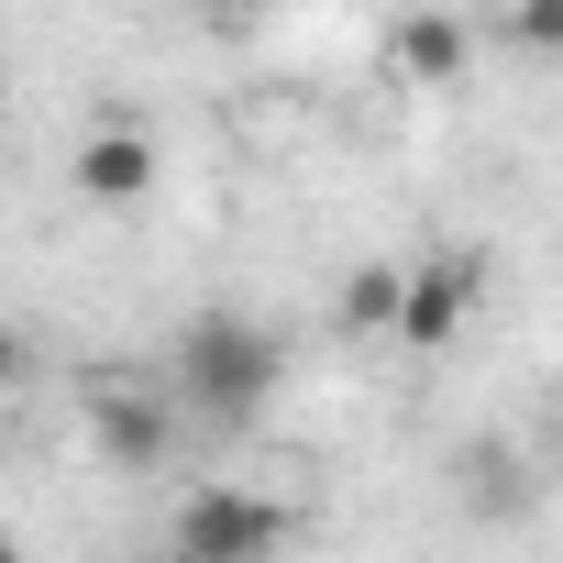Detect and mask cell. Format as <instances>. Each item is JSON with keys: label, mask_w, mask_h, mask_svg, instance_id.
I'll return each instance as SVG.
<instances>
[{"label": "cell", "mask_w": 563, "mask_h": 563, "mask_svg": "<svg viewBox=\"0 0 563 563\" xmlns=\"http://www.w3.org/2000/svg\"><path fill=\"white\" fill-rule=\"evenodd\" d=\"M276 387H288V332H276V321H254V310H188V332H177V398L199 420L243 431V420L276 409Z\"/></svg>", "instance_id": "6da1fadb"}, {"label": "cell", "mask_w": 563, "mask_h": 563, "mask_svg": "<svg viewBox=\"0 0 563 563\" xmlns=\"http://www.w3.org/2000/svg\"><path fill=\"white\" fill-rule=\"evenodd\" d=\"M166 541H177L166 563H288L299 519L276 497H254V486H199V497H177V530Z\"/></svg>", "instance_id": "7a4b0ae2"}, {"label": "cell", "mask_w": 563, "mask_h": 563, "mask_svg": "<svg viewBox=\"0 0 563 563\" xmlns=\"http://www.w3.org/2000/svg\"><path fill=\"white\" fill-rule=\"evenodd\" d=\"M475 299H486V254H464V243H431V254H409L398 343H409V354H442V343H464Z\"/></svg>", "instance_id": "3957f363"}, {"label": "cell", "mask_w": 563, "mask_h": 563, "mask_svg": "<svg viewBox=\"0 0 563 563\" xmlns=\"http://www.w3.org/2000/svg\"><path fill=\"white\" fill-rule=\"evenodd\" d=\"M155 177H166V155H155V133H144V122H89V133H78V155H67V188H78L89 210H144V199H155Z\"/></svg>", "instance_id": "277c9868"}, {"label": "cell", "mask_w": 563, "mask_h": 563, "mask_svg": "<svg viewBox=\"0 0 563 563\" xmlns=\"http://www.w3.org/2000/svg\"><path fill=\"white\" fill-rule=\"evenodd\" d=\"M78 420H89V453H100V464H122V475L166 464V442H177V420H166L144 387H111V376L89 387V409H78Z\"/></svg>", "instance_id": "5b68a950"}, {"label": "cell", "mask_w": 563, "mask_h": 563, "mask_svg": "<svg viewBox=\"0 0 563 563\" xmlns=\"http://www.w3.org/2000/svg\"><path fill=\"white\" fill-rule=\"evenodd\" d=\"M387 67H398L409 89H453V78L475 67V23H464V12H398V23H387Z\"/></svg>", "instance_id": "8992f818"}, {"label": "cell", "mask_w": 563, "mask_h": 563, "mask_svg": "<svg viewBox=\"0 0 563 563\" xmlns=\"http://www.w3.org/2000/svg\"><path fill=\"white\" fill-rule=\"evenodd\" d=\"M453 486H464V519H530V464H519V442H497V431H475V442L453 453Z\"/></svg>", "instance_id": "52a82bcc"}, {"label": "cell", "mask_w": 563, "mask_h": 563, "mask_svg": "<svg viewBox=\"0 0 563 563\" xmlns=\"http://www.w3.org/2000/svg\"><path fill=\"white\" fill-rule=\"evenodd\" d=\"M398 299H409V265H354L332 288V332L343 343H398Z\"/></svg>", "instance_id": "ba28073f"}, {"label": "cell", "mask_w": 563, "mask_h": 563, "mask_svg": "<svg viewBox=\"0 0 563 563\" xmlns=\"http://www.w3.org/2000/svg\"><path fill=\"white\" fill-rule=\"evenodd\" d=\"M497 45L530 56V67H563V0H508V12H497Z\"/></svg>", "instance_id": "9c48e42d"}, {"label": "cell", "mask_w": 563, "mask_h": 563, "mask_svg": "<svg viewBox=\"0 0 563 563\" xmlns=\"http://www.w3.org/2000/svg\"><path fill=\"white\" fill-rule=\"evenodd\" d=\"M23 376H34V343H23V332H12V321H0V398H12V387H23Z\"/></svg>", "instance_id": "30bf717a"}, {"label": "cell", "mask_w": 563, "mask_h": 563, "mask_svg": "<svg viewBox=\"0 0 563 563\" xmlns=\"http://www.w3.org/2000/svg\"><path fill=\"white\" fill-rule=\"evenodd\" d=\"M0 563H23V541H12V530H0Z\"/></svg>", "instance_id": "8fae6325"}]
</instances>
